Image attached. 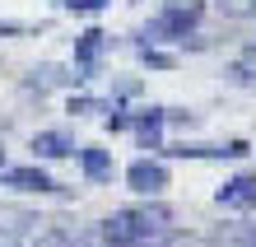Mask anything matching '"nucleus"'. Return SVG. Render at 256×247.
Segmentation results:
<instances>
[{
  "instance_id": "obj_1",
  "label": "nucleus",
  "mask_w": 256,
  "mask_h": 247,
  "mask_svg": "<svg viewBox=\"0 0 256 247\" xmlns=\"http://www.w3.org/2000/svg\"><path fill=\"white\" fill-rule=\"evenodd\" d=\"M172 228V210L163 200H149V205H130V210H116L112 219H102L98 238L108 247H135L154 233H168Z\"/></svg>"
},
{
  "instance_id": "obj_2",
  "label": "nucleus",
  "mask_w": 256,
  "mask_h": 247,
  "mask_svg": "<svg viewBox=\"0 0 256 247\" xmlns=\"http://www.w3.org/2000/svg\"><path fill=\"white\" fill-rule=\"evenodd\" d=\"M205 19V0H168L158 19H149V28L140 33V47H154V42H177L196 33V24Z\"/></svg>"
},
{
  "instance_id": "obj_3",
  "label": "nucleus",
  "mask_w": 256,
  "mask_h": 247,
  "mask_svg": "<svg viewBox=\"0 0 256 247\" xmlns=\"http://www.w3.org/2000/svg\"><path fill=\"white\" fill-rule=\"evenodd\" d=\"M126 187L135 196H158L163 187H168V168H163L158 159H135L126 168Z\"/></svg>"
},
{
  "instance_id": "obj_4",
  "label": "nucleus",
  "mask_w": 256,
  "mask_h": 247,
  "mask_svg": "<svg viewBox=\"0 0 256 247\" xmlns=\"http://www.w3.org/2000/svg\"><path fill=\"white\" fill-rule=\"evenodd\" d=\"M158 154H168V159H242L247 145L242 140H228V145H158Z\"/></svg>"
},
{
  "instance_id": "obj_5",
  "label": "nucleus",
  "mask_w": 256,
  "mask_h": 247,
  "mask_svg": "<svg viewBox=\"0 0 256 247\" xmlns=\"http://www.w3.org/2000/svg\"><path fill=\"white\" fill-rule=\"evenodd\" d=\"M214 200L224 210H256V173H238L214 191Z\"/></svg>"
},
{
  "instance_id": "obj_6",
  "label": "nucleus",
  "mask_w": 256,
  "mask_h": 247,
  "mask_svg": "<svg viewBox=\"0 0 256 247\" xmlns=\"http://www.w3.org/2000/svg\"><path fill=\"white\" fill-rule=\"evenodd\" d=\"M33 94H52V89H80L84 84V75H74L66 66H38V70H28V80H24Z\"/></svg>"
},
{
  "instance_id": "obj_7",
  "label": "nucleus",
  "mask_w": 256,
  "mask_h": 247,
  "mask_svg": "<svg viewBox=\"0 0 256 247\" xmlns=\"http://www.w3.org/2000/svg\"><path fill=\"white\" fill-rule=\"evenodd\" d=\"M0 182L5 187H14V191H61L52 182V173H42V168H33V163H24V168H0Z\"/></svg>"
},
{
  "instance_id": "obj_8",
  "label": "nucleus",
  "mask_w": 256,
  "mask_h": 247,
  "mask_svg": "<svg viewBox=\"0 0 256 247\" xmlns=\"http://www.w3.org/2000/svg\"><path fill=\"white\" fill-rule=\"evenodd\" d=\"M102 47H108V33H102V28H88V33H80V42H74V70H80L84 80L98 70Z\"/></svg>"
},
{
  "instance_id": "obj_9",
  "label": "nucleus",
  "mask_w": 256,
  "mask_h": 247,
  "mask_svg": "<svg viewBox=\"0 0 256 247\" xmlns=\"http://www.w3.org/2000/svg\"><path fill=\"white\" fill-rule=\"evenodd\" d=\"M130 126L140 131V149H154L158 154V135H163V126H168V107H144L140 117H130Z\"/></svg>"
},
{
  "instance_id": "obj_10",
  "label": "nucleus",
  "mask_w": 256,
  "mask_h": 247,
  "mask_svg": "<svg viewBox=\"0 0 256 247\" xmlns=\"http://www.w3.org/2000/svg\"><path fill=\"white\" fill-rule=\"evenodd\" d=\"M74 149H80V145H74L70 131H38L33 135V154H38V159H70Z\"/></svg>"
},
{
  "instance_id": "obj_11",
  "label": "nucleus",
  "mask_w": 256,
  "mask_h": 247,
  "mask_svg": "<svg viewBox=\"0 0 256 247\" xmlns=\"http://www.w3.org/2000/svg\"><path fill=\"white\" fill-rule=\"evenodd\" d=\"M38 214L33 210H0V247H19V238H24V228L33 224Z\"/></svg>"
},
{
  "instance_id": "obj_12",
  "label": "nucleus",
  "mask_w": 256,
  "mask_h": 247,
  "mask_svg": "<svg viewBox=\"0 0 256 247\" xmlns=\"http://www.w3.org/2000/svg\"><path fill=\"white\" fill-rule=\"evenodd\" d=\"M80 168H84L88 182H112V154L98 149V145H84L80 149Z\"/></svg>"
},
{
  "instance_id": "obj_13",
  "label": "nucleus",
  "mask_w": 256,
  "mask_h": 247,
  "mask_svg": "<svg viewBox=\"0 0 256 247\" xmlns=\"http://www.w3.org/2000/svg\"><path fill=\"white\" fill-rule=\"evenodd\" d=\"M214 247H256V224H224V228H214Z\"/></svg>"
},
{
  "instance_id": "obj_14",
  "label": "nucleus",
  "mask_w": 256,
  "mask_h": 247,
  "mask_svg": "<svg viewBox=\"0 0 256 247\" xmlns=\"http://www.w3.org/2000/svg\"><path fill=\"white\" fill-rule=\"evenodd\" d=\"M224 75H228V80H233L238 89H252V94H256V56H247V61H233V66L224 70Z\"/></svg>"
},
{
  "instance_id": "obj_15",
  "label": "nucleus",
  "mask_w": 256,
  "mask_h": 247,
  "mask_svg": "<svg viewBox=\"0 0 256 247\" xmlns=\"http://www.w3.org/2000/svg\"><path fill=\"white\" fill-rule=\"evenodd\" d=\"M214 10L224 19H247V14H256V0H214Z\"/></svg>"
},
{
  "instance_id": "obj_16",
  "label": "nucleus",
  "mask_w": 256,
  "mask_h": 247,
  "mask_svg": "<svg viewBox=\"0 0 256 247\" xmlns=\"http://www.w3.org/2000/svg\"><path fill=\"white\" fill-rule=\"evenodd\" d=\"M61 10H74V14H98V10H108V0H56Z\"/></svg>"
},
{
  "instance_id": "obj_17",
  "label": "nucleus",
  "mask_w": 256,
  "mask_h": 247,
  "mask_svg": "<svg viewBox=\"0 0 256 247\" xmlns=\"http://www.w3.org/2000/svg\"><path fill=\"white\" fill-rule=\"evenodd\" d=\"M70 112L74 117H84V112H112L108 103H98V98H70Z\"/></svg>"
},
{
  "instance_id": "obj_18",
  "label": "nucleus",
  "mask_w": 256,
  "mask_h": 247,
  "mask_svg": "<svg viewBox=\"0 0 256 247\" xmlns=\"http://www.w3.org/2000/svg\"><path fill=\"white\" fill-rule=\"evenodd\" d=\"M140 56L149 61V66H158V70H172V56H163V52H154V47H140Z\"/></svg>"
},
{
  "instance_id": "obj_19",
  "label": "nucleus",
  "mask_w": 256,
  "mask_h": 247,
  "mask_svg": "<svg viewBox=\"0 0 256 247\" xmlns=\"http://www.w3.org/2000/svg\"><path fill=\"white\" fill-rule=\"evenodd\" d=\"M163 247H210V242H200V238H177V233H172Z\"/></svg>"
},
{
  "instance_id": "obj_20",
  "label": "nucleus",
  "mask_w": 256,
  "mask_h": 247,
  "mask_svg": "<svg viewBox=\"0 0 256 247\" xmlns=\"http://www.w3.org/2000/svg\"><path fill=\"white\" fill-rule=\"evenodd\" d=\"M0 168H5V149H0Z\"/></svg>"
},
{
  "instance_id": "obj_21",
  "label": "nucleus",
  "mask_w": 256,
  "mask_h": 247,
  "mask_svg": "<svg viewBox=\"0 0 256 247\" xmlns=\"http://www.w3.org/2000/svg\"><path fill=\"white\" fill-rule=\"evenodd\" d=\"M252 56H256V38H252Z\"/></svg>"
}]
</instances>
